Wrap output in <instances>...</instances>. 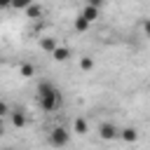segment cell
Segmentation results:
<instances>
[{
  "instance_id": "6da1fadb",
  "label": "cell",
  "mask_w": 150,
  "mask_h": 150,
  "mask_svg": "<svg viewBox=\"0 0 150 150\" xmlns=\"http://www.w3.org/2000/svg\"><path fill=\"white\" fill-rule=\"evenodd\" d=\"M38 103L45 112H56L61 108V91H52V94H45V96H38Z\"/></svg>"
},
{
  "instance_id": "7a4b0ae2",
  "label": "cell",
  "mask_w": 150,
  "mask_h": 150,
  "mask_svg": "<svg viewBox=\"0 0 150 150\" xmlns=\"http://www.w3.org/2000/svg\"><path fill=\"white\" fill-rule=\"evenodd\" d=\"M68 141H70V131L66 127H54L49 131V145L52 148H66Z\"/></svg>"
},
{
  "instance_id": "3957f363",
  "label": "cell",
  "mask_w": 150,
  "mask_h": 150,
  "mask_svg": "<svg viewBox=\"0 0 150 150\" xmlns=\"http://www.w3.org/2000/svg\"><path fill=\"white\" fill-rule=\"evenodd\" d=\"M98 136L103 141H115V138H120V127L112 124V122H101L98 124Z\"/></svg>"
},
{
  "instance_id": "277c9868",
  "label": "cell",
  "mask_w": 150,
  "mask_h": 150,
  "mask_svg": "<svg viewBox=\"0 0 150 150\" xmlns=\"http://www.w3.org/2000/svg\"><path fill=\"white\" fill-rule=\"evenodd\" d=\"M70 56H73V54H70V49H68V47H63V45H59V47L52 52V59H54V61H59V63L68 61Z\"/></svg>"
},
{
  "instance_id": "5b68a950",
  "label": "cell",
  "mask_w": 150,
  "mask_h": 150,
  "mask_svg": "<svg viewBox=\"0 0 150 150\" xmlns=\"http://www.w3.org/2000/svg\"><path fill=\"white\" fill-rule=\"evenodd\" d=\"M120 138L127 141V143H136L138 141V131L134 127H124V129H120Z\"/></svg>"
},
{
  "instance_id": "8992f818",
  "label": "cell",
  "mask_w": 150,
  "mask_h": 150,
  "mask_svg": "<svg viewBox=\"0 0 150 150\" xmlns=\"http://www.w3.org/2000/svg\"><path fill=\"white\" fill-rule=\"evenodd\" d=\"M80 16H82L84 21H89V23H94V21L98 19V9H96V7H91V5H87V7L82 9V14H80Z\"/></svg>"
},
{
  "instance_id": "52a82bcc",
  "label": "cell",
  "mask_w": 150,
  "mask_h": 150,
  "mask_svg": "<svg viewBox=\"0 0 150 150\" xmlns=\"http://www.w3.org/2000/svg\"><path fill=\"white\" fill-rule=\"evenodd\" d=\"M26 122H28V120H26V112H23V110H14V112H12V124H14L16 129H23Z\"/></svg>"
},
{
  "instance_id": "ba28073f",
  "label": "cell",
  "mask_w": 150,
  "mask_h": 150,
  "mask_svg": "<svg viewBox=\"0 0 150 150\" xmlns=\"http://www.w3.org/2000/svg\"><path fill=\"white\" fill-rule=\"evenodd\" d=\"M73 129H75V134H77V136H84V134L89 131V127H87V120H84V117H75V122H73Z\"/></svg>"
},
{
  "instance_id": "9c48e42d",
  "label": "cell",
  "mask_w": 150,
  "mask_h": 150,
  "mask_svg": "<svg viewBox=\"0 0 150 150\" xmlns=\"http://www.w3.org/2000/svg\"><path fill=\"white\" fill-rule=\"evenodd\" d=\"M40 47H42L45 52H49V54H52V52L59 47V42H56V38H42V40H40Z\"/></svg>"
},
{
  "instance_id": "30bf717a",
  "label": "cell",
  "mask_w": 150,
  "mask_h": 150,
  "mask_svg": "<svg viewBox=\"0 0 150 150\" xmlns=\"http://www.w3.org/2000/svg\"><path fill=\"white\" fill-rule=\"evenodd\" d=\"M26 16H28V19H40V16H42V7H40L38 2L28 5V9H26Z\"/></svg>"
},
{
  "instance_id": "8fae6325",
  "label": "cell",
  "mask_w": 150,
  "mask_h": 150,
  "mask_svg": "<svg viewBox=\"0 0 150 150\" xmlns=\"http://www.w3.org/2000/svg\"><path fill=\"white\" fill-rule=\"evenodd\" d=\"M19 75L26 77V80L33 77V75H35V66H33V63H21V66H19Z\"/></svg>"
},
{
  "instance_id": "7c38bea8",
  "label": "cell",
  "mask_w": 150,
  "mask_h": 150,
  "mask_svg": "<svg viewBox=\"0 0 150 150\" xmlns=\"http://www.w3.org/2000/svg\"><path fill=\"white\" fill-rule=\"evenodd\" d=\"M80 68L87 73V70H94V59L91 56H80Z\"/></svg>"
},
{
  "instance_id": "4fadbf2b",
  "label": "cell",
  "mask_w": 150,
  "mask_h": 150,
  "mask_svg": "<svg viewBox=\"0 0 150 150\" xmlns=\"http://www.w3.org/2000/svg\"><path fill=\"white\" fill-rule=\"evenodd\" d=\"M89 26H91V23H89V21H84L82 16H77V19H75V33H84Z\"/></svg>"
},
{
  "instance_id": "5bb4252c",
  "label": "cell",
  "mask_w": 150,
  "mask_h": 150,
  "mask_svg": "<svg viewBox=\"0 0 150 150\" xmlns=\"http://www.w3.org/2000/svg\"><path fill=\"white\" fill-rule=\"evenodd\" d=\"M33 2H35V0H12V7H14V9H23V12H26V9H28V5H33Z\"/></svg>"
},
{
  "instance_id": "9a60e30c",
  "label": "cell",
  "mask_w": 150,
  "mask_h": 150,
  "mask_svg": "<svg viewBox=\"0 0 150 150\" xmlns=\"http://www.w3.org/2000/svg\"><path fill=\"white\" fill-rule=\"evenodd\" d=\"M7 112H9V105H7L5 101H0V120H2V117H5Z\"/></svg>"
},
{
  "instance_id": "2e32d148",
  "label": "cell",
  "mask_w": 150,
  "mask_h": 150,
  "mask_svg": "<svg viewBox=\"0 0 150 150\" xmlns=\"http://www.w3.org/2000/svg\"><path fill=\"white\" fill-rule=\"evenodd\" d=\"M103 2H105V0H87V5H91V7H96V9H101Z\"/></svg>"
},
{
  "instance_id": "e0dca14e",
  "label": "cell",
  "mask_w": 150,
  "mask_h": 150,
  "mask_svg": "<svg viewBox=\"0 0 150 150\" xmlns=\"http://www.w3.org/2000/svg\"><path fill=\"white\" fill-rule=\"evenodd\" d=\"M143 33H145V38H150V19L143 21Z\"/></svg>"
},
{
  "instance_id": "ac0fdd59",
  "label": "cell",
  "mask_w": 150,
  "mask_h": 150,
  "mask_svg": "<svg viewBox=\"0 0 150 150\" xmlns=\"http://www.w3.org/2000/svg\"><path fill=\"white\" fill-rule=\"evenodd\" d=\"M5 7H12V0H0V9H5Z\"/></svg>"
},
{
  "instance_id": "d6986e66",
  "label": "cell",
  "mask_w": 150,
  "mask_h": 150,
  "mask_svg": "<svg viewBox=\"0 0 150 150\" xmlns=\"http://www.w3.org/2000/svg\"><path fill=\"white\" fill-rule=\"evenodd\" d=\"M2 134H5V127H2V120H0V138H2Z\"/></svg>"
},
{
  "instance_id": "ffe728a7",
  "label": "cell",
  "mask_w": 150,
  "mask_h": 150,
  "mask_svg": "<svg viewBox=\"0 0 150 150\" xmlns=\"http://www.w3.org/2000/svg\"><path fill=\"white\" fill-rule=\"evenodd\" d=\"M2 150H16V148H2Z\"/></svg>"
}]
</instances>
